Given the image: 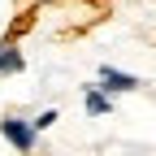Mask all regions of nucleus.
I'll list each match as a JSON object with an SVG mask.
<instances>
[{
  "instance_id": "f257e3e1",
  "label": "nucleus",
  "mask_w": 156,
  "mask_h": 156,
  "mask_svg": "<svg viewBox=\"0 0 156 156\" xmlns=\"http://www.w3.org/2000/svg\"><path fill=\"white\" fill-rule=\"evenodd\" d=\"M0 134H5V143H13L17 152H35V143H39L35 117L26 122V117H17V113H5V117H0Z\"/></svg>"
},
{
  "instance_id": "f03ea898",
  "label": "nucleus",
  "mask_w": 156,
  "mask_h": 156,
  "mask_svg": "<svg viewBox=\"0 0 156 156\" xmlns=\"http://www.w3.org/2000/svg\"><path fill=\"white\" fill-rule=\"evenodd\" d=\"M83 108H87V117H108L113 113V91L100 87V78L83 83Z\"/></svg>"
},
{
  "instance_id": "7ed1b4c3",
  "label": "nucleus",
  "mask_w": 156,
  "mask_h": 156,
  "mask_svg": "<svg viewBox=\"0 0 156 156\" xmlns=\"http://www.w3.org/2000/svg\"><path fill=\"white\" fill-rule=\"evenodd\" d=\"M100 87L117 95V91H139L143 83H139L134 74H122V69H113V65H100Z\"/></svg>"
},
{
  "instance_id": "20e7f679",
  "label": "nucleus",
  "mask_w": 156,
  "mask_h": 156,
  "mask_svg": "<svg viewBox=\"0 0 156 156\" xmlns=\"http://www.w3.org/2000/svg\"><path fill=\"white\" fill-rule=\"evenodd\" d=\"M22 69H26V56L17 52V44L9 39V44H5V56H0V74H22Z\"/></svg>"
},
{
  "instance_id": "39448f33",
  "label": "nucleus",
  "mask_w": 156,
  "mask_h": 156,
  "mask_svg": "<svg viewBox=\"0 0 156 156\" xmlns=\"http://www.w3.org/2000/svg\"><path fill=\"white\" fill-rule=\"evenodd\" d=\"M56 122H61V113H56V108H44V113L35 117V126H39V130H48V126H56Z\"/></svg>"
},
{
  "instance_id": "423d86ee",
  "label": "nucleus",
  "mask_w": 156,
  "mask_h": 156,
  "mask_svg": "<svg viewBox=\"0 0 156 156\" xmlns=\"http://www.w3.org/2000/svg\"><path fill=\"white\" fill-rule=\"evenodd\" d=\"M5 44H9V39H0V56H5Z\"/></svg>"
}]
</instances>
